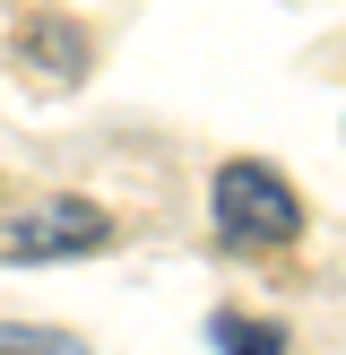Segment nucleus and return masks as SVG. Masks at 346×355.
Wrapping results in <instances>:
<instances>
[{
	"label": "nucleus",
	"instance_id": "1",
	"mask_svg": "<svg viewBox=\"0 0 346 355\" xmlns=\"http://www.w3.org/2000/svg\"><path fill=\"white\" fill-rule=\"evenodd\" d=\"M208 208H217V234H225V243H242V252H277V243L303 234V200H294V182H286L277 165H260V156L217 165Z\"/></svg>",
	"mask_w": 346,
	"mask_h": 355
},
{
	"label": "nucleus",
	"instance_id": "2",
	"mask_svg": "<svg viewBox=\"0 0 346 355\" xmlns=\"http://www.w3.org/2000/svg\"><path fill=\"white\" fill-rule=\"evenodd\" d=\"M86 252H113V217L95 200H35L0 217V260H86Z\"/></svg>",
	"mask_w": 346,
	"mask_h": 355
},
{
	"label": "nucleus",
	"instance_id": "3",
	"mask_svg": "<svg viewBox=\"0 0 346 355\" xmlns=\"http://www.w3.org/2000/svg\"><path fill=\"white\" fill-rule=\"evenodd\" d=\"M17 52H26V61L44 52V61L61 69V78H78V69H86V44H78V26H52V17H35V26L17 35Z\"/></svg>",
	"mask_w": 346,
	"mask_h": 355
},
{
	"label": "nucleus",
	"instance_id": "4",
	"mask_svg": "<svg viewBox=\"0 0 346 355\" xmlns=\"http://www.w3.org/2000/svg\"><path fill=\"white\" fill-rule=\"evenodd\" d=\"M208 338H217L225 355H286V329H277V321H234V312H217Z\"/></svg>",
	"mask_w": 346,
	"mask_h": 355
},
{
	"label": "nucleus",
	"instance_id": "5",
	"mask_svg": "<svg viewBox=\"0 0 346 355\" xmlns=\"http://www.w3.org/2000/svg\"><path fill=\"white\" fill-rule=\"evenodd\" d=\"M0 355H86V338H69V329H26V321H0Z\"/></svg>",
	"mask_w": 346,
	"mask_h": 355
}]
</instances>
